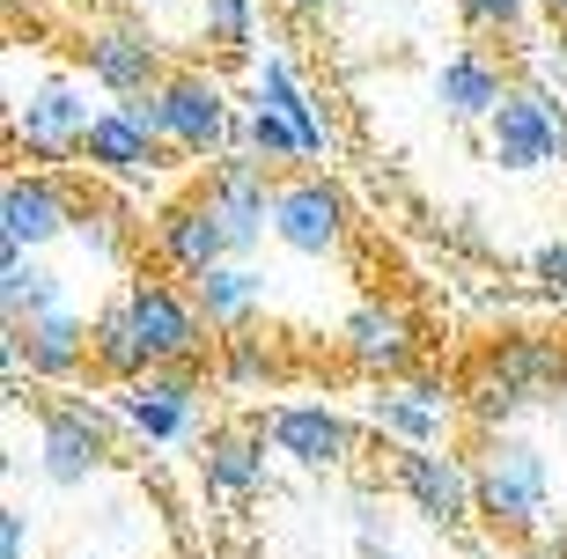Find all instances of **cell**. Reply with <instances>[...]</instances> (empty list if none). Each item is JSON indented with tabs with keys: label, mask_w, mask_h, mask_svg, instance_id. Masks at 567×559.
Segmentation results:
<instances>
[{
	"label": "cell",
	"mask_w": 567,
	"mask_h": 559,
	"mask_svg": "<svg viewBox=\"0 0 567 559\" xmlns=\"http://www.w3.org/2000/svg\"><path fill=\"white\" fill-rule=\"evenodd\" d=\"M472 486H480V516H486V530H502V538H530V530L546 522L553 472H546V456L530 449V442H486V456H480V472H472Z\"/></svg>",
	"instance_id": "6da1fadb"
},
{
	"label": "cell",
	"mask_w": 567,
	"mask_h": 559,
	"mask_svg": "<svg viewBox=\"0 0 567 559\" xmlns=\"http://www.w3.org/2000/svg\"><path fill=\"white\" fill-rule=\"evenodd\" d=\"M567 391V353L553 339H508V346L486 353V375H480V420L508 413H530V405H546V397Z\"/></svg>",
	"instance_id": "7a4b0ae2"
},
{
	"label": "cell",
	"mask_w": 567,
	"mask_h": 559,
	"mask_svg": "<svg viewBox=\"0 0 567 559\" xmlns=\"http://www.w3.org/2000/svg\"><path fill=\"white\" fill-rule=\"evenodd\" d=\"M104 456H111V413H96L89 397L44 405V478L52 486H82Z\"/></svg>",
	"instance_id": "3957f363"
},
{
	"label": "cell",
	"mask_w": 567,
	"mask_h": 559,
	"mask_svg": "<svg viewBox=\"0 0 567 559\" xmlns=\"http://www.w3.org/2000/svg\"><path fill=\"white\" fill-rule=\"evenodd\" d=\"M274 236L295 250V258H324L347 236V199H339L332 177H295V185L274 191Z\"/></svg>",
	"instance_id": "277c9868"
},
{
	"label": "cell",
	"mask_w": 567,
	"mask_h": 559,
	"mask_svg": "<svg viewBox=\"0 0 567 559\" xmlns=\"http://www.w3.org/2000/svg\"><path fill=\"white\" fill-rule=\"evenodd\" d=\"M89 353H96V332L74 310H44L30 324H8V369H30L38 383H66Z\"/></svg>",
	"instance_id": "5b68a950"
},
{
	"label": "cell",
	"mask_w": 567,
	"mask_h": 559,
	"mask_svg": "<svg viewBox=\"0 0 567 559\" xmlns=\"http://www.w3.org/2000/svg\"><path fill=\"white\" fill-rule=\"evenodd\" d=\"M207 191H214V207H221V221H229L236 258H251V250L266 244V228H274V191H266V163H258V155H244V147H229V155L214 163Z\"/></svg>",
	"instance_id": "8992f818"
},
{
	"label": "cell",
	"mask_w": 567,
	"mask_h": 559,
	"mask_svg": "<svg viewBox=\"0 0 567 559\" xmlns=\"http://www.w3.org/2000/svg\"><path fill=\"white\" fill-rule=\"evenodd\" d=\"M486 147H494L502 169H538L567 147V118L546 96H502L494 118H486Z\"/></svg>",
	"instance_id": "52a82bcc"
},
{
	"label": "cell",
	"mask_w": 567,
	"mask_h": 559,
	"mask_svg": "<svg viewBox=\"0 0 567 559\" xmlns=\"http://www.w3.org/2000/svg\"><path fill=\"white\" fill-rule=\"evenodd\" d=\"M126 310H133V332H141L147 361L155 369H169V361H192V346H199V302H185L177 288H163V280H133L126 288Z\"/></svg>",
	"instance_id": "ba28073f"
},
{
	"label": "cell",
	"mask_w": 567,
	"mask_h": 559,
	"mask_svg": "<svg viewBox=\"0 0 567 559\" xmlns=\"http://www.w3.org/2000/svg\"><path fill=\"white\" fill-rule=\"evenodd\" d=\"M266 435H274V449L288 456V464H302V472H332V464H347L361 442L354 420L324 413V405H274L266 413Z\"/></svg>",
	"instance_id": "9c48e42d"
},
{
	"label": "cell",
	"mask_w": 567,
	"mask_h": 559,
	"mask_svg": "<svg viewBox=\"0 0 567 559\" xmlns=\"http://www.w3.org/2000/svg\"><path fill=\"white\" fill-rule=\"evenodd\" d=\"M89 141V96L74 82H44L30 104L16 111V147H30L38 163H66Z\"/></svg>",
	"instance_id": "30bf717a"
},
{
	"label": "cell",
	"mask_w": 567,
	"mask_h": 559,
	"mask_svg": "<svg viewBox=\"0 0 567 559\" xmlns=\"http://www.w3.org/2000/svg\"><path fill=\"white\" fill-rule=\"evenodd\" d=\"M391 478H399V494L413 500L421 516H435V522H464L472 508H480V486H472V472H464L457 456H435V449H399Z\"/></svg>",
	"instance_id": "8fae6325"
},
{
	"label": "cell",
	"mask_w": 567,
	"mask_h": 559,
	"mask_svg": "<svg viewBox=\"0 0 567 559\" xmlns=\"http://www.w3.org/2000/svg\"><path fill=\"white\" fill-rule=\"evenodd\" d=\"M155 244H163V258L177 272H207V266H229V258H236L229 221H221V207H214V191L177 199V207L155 221Z\"/></svg>",
	"instance_id": "7c38bea8"
},
{
	"label": "cell",
	"mask_w": 567,
	"mask_h": 559,
	"mask_svg": "<svg viewBox=\"0 0 567 559\" xmlns=\"http://www.w3.org/2000/svg\"><path fill=\"white\" fill-rule=\"evenodd\" d=\"M192 397H199V375L185 361H169V369H147V383L126 391V427L147 442H177L192 427Z\"/></svg>",
	"instance_id": "4fadbf2b"
},
{
	"label": "cell",
	"mask_w": 567,
	"mask_h": 559,
	"mask_svg": "<svg viewBox=\"0 0 567 559\" xmlns=\"http://www.w3.org/2000/svg\"><path fill=\"white\" fill-rule=\"evenodd\" d=\"M74 199H66L60 177H8V191H0V236L8 244H52L60 228H74Z\"/></svg>",
	"instance_id": "5bb4252c"
},
{
	"label": "cell",
	"mask_w": 567,
	"mask_h": 559,
	"mask_svg": "<svg viewBox=\"0 0 567 559\" xmlns=\"http://www.w3.org/2000/svg\"><path fill=\"white\" fill-rule=\"evenodd\" d=\"M163 104H169V141L207 155V147H229L236 118H229V96L207 82V74H169L163 82Z\"/></svg>",
	"instance_id": "9a60e30c"
},
{
	"label": "cell",
	"mask_w": 567,
	"mask_h": 559,
	"mask_svg": "<svg viewBox=\"0 0 567 559\" xmlns=\"http://www.w3.org/2000/svg\"><path fill=\"white\" fill-rule=\"evenodd\" d=\"M89 74L111 89V96H141V89H163V52L141 30H96L89 38Z\"/></svg>",
	"instance_id": "2e32d148"
},
{
	"label": "cell",
	"mask_w": 567,
	"mask_h": 559,
	"mask_svg": "<svg viewBox=\"0 0 567 559\" xmlns=\"http://www.w3.org/2000/svg\"><path fill=\"white\" fill-rule=\"evenodd\" d=\"M199 472H207L214 494L244 500V494L266 486V442H258L251 427H214V435L199 442Z\"/></svg>",
	"instance_id": "e0dca14e"
},
{
	"label": "cell",
	"mask_w": 567,
	"mask_h": 559,
	"mask_svg": "<svg viewBox=\"0 0 567 559\" xmlns=\"http://www.w3.org/2000/svg\"><path fill=\"white\" fill-rule=\"evenodd\" d=\"M347 353H354L361 369H377V375H399L405 361H413V324H405V310L361 302V310L347 317Z\"/></svg>",
	"instance_id": "ac0fdd59"
},
{
	"label": "cell",
	"mask_w": 567,
	"mask_h": 559,
	"mask_svg": "<svg viewBox=\"0 0 567 559\" xmlns=\"http://www.w3.org/2000/svg\"><path fill=\"white\" fill-rule=\"evenodd\" d=\"M508 89H502V74L480 60V52H450V60L435 66V104L450 111L457 125H472V118H494V104H502Z\"/></svg>",
	"instance_id": "d6986e66"
},
{
	"label": "cell",
	"mask_w": 567,
	"mask_h": 559,
	"mask_svg": "<svg viewBox=\"0 0 567 559\" xmlns=\"http://www.w3.org/2000/svg\"><path fill=\"white\" fill-rule=\"evenodd\" d=\"M82 155L96 169H111V177H141V169H155V133H141L126 111L111 104V111H96V118H89Z\"/></svg>",
	"instance_id": "ffe728a7"
},
{
	"label": "cell",
	"mask_w": 567,
	"mask_h": 559,
	"mask_svg": "<svg viewBox=\"0 0 567 559\" xmlns=\"http://www.w3.org/2000/svg\"><path fill=\"white\" fill-rule=\"evenodd\" d=\"M258 294H266V280H258L244 258L192 272V302H199V317H207V324H244V317L258 310Z\"/></svg>",
	"instance_id": "44dd1931"
},
{
	"label": "cell",
	"mask_w": 567,
	"mask_h": 559,
	"mask_svg": "<svg viewBox=\"0 0 567 559\" xmlns=\"http://www.w3.org/2000/svg\"><path fill=\"white\" fill-rule=\"evenodd\" d=\"M0 302H8V324H30V317H44V310H66L60 272L30 266L22 244H8V236H0Z\"/></svg>",
	"instance_id": "7402d4cb"
},
{
	"label": "cell",
	"mask_w": 567,
	"mask_h": 559,
	"mask_svg": "<svg viewBox=\"0 0 567 559\" xmlns=\"http://www.w3.org/2000/svg\"><path fill=\"white\" fill-rule=\"evenodd\" d=\"M369 420H377L391 442H405V449H427L442 427V391L435 383H413V391H383L377 405H369Z\"/></svg>",
	"instance_id": "603a6c76"
},
{
	"label": "cell",
	"mask_w": 567,
	"mask_h": 559,
	"mask_svg": "<svg viewBox=\"0 0 567 559\" xmlns=\"http://www.w3.org/2000/svg\"><path fill=\"white\" fill-rule=\"evenodd\" d=\"M258 104L280 111V118L302 133V147H310V155L324 147V125H317V111H310V96H302V82L288 74V60H266V66H258Z\"/></svg>",
	"instance_id": "cb8c5ba5"
},
{
	"label": "cell",
	"mask_w": 567,
	"mask_h": 559,
	"mask_svg": "<svg viewBox=\"0 0 567 559\" xmlns=\"http://www.w3.org/2000/svg\"><path fill=\"white\" fill-rule=\"evenodd\" d=\"M96 369H104V375H141V369H155V361H147V346H141V332H133L126 294L96 317Z\"/></svg>",
	"instance_id": "d4e9b609"
},
{
	"label": "cell",
	"mask_w": 567,
	"mask_h": 559,
	"mask_svg": "<svg viewBox=\"0 0 567 559\" xmlns=\"http://www.w3.org/2000/svg\"><path fill=\"white\" fill-rule=\"evenodd\" d=\"M244 125H251V155H266V163H288V155H310V147H302V133H295V125L280 118V111H266V104H258V111H251Z\"/></svg>",
	"instance_id": "484cf974"
},
{
	"label": "cell",
	"mask_w": 567,
	"mask_h": 559,
	"mask_svg": "<svg viewBox=\"0 0 567 559\" xmlns=\"http://www.w3.org/2000/svg\"><path fill=\"white\" fill-rule=\"evenodd\" d=\"M207 38L221 52H244L251 44V0H207Z\"/></svg>",
	"instance_id": "4316f807"
},
{
	"label": "cell",
	"mask_w": 567,
	"mask_h": 559,
	"mask_svg": "<svg viewBox=\"0 0 567 559\" xmlns=\"http://www.w3.org/2000/svg\"><path fill=\"white\" fill-rule=\"evenodd\" d=\"M118 111H126L141 133H155V141H169V104H163V89H141V96H118Z\"/></svg>",
	"instance_id": "83f0119b"
},
{
	"label": "cell",
	"mask_w": 567,
	"mask_h": 559,
	"mask_svg": "<svg viewBox=\"0 0 567 559\" xmlns=\"http://www.w3.org/2000/svg\"><path fill=\"white\" fill-rule=\"evenodd\" d=\"M530 280L546 294H567V244H546L538 258H530Z\"/></svg>",
	"instance_id": "f1b7e54d"
},
{
	"label": "cell",
	"mask_w": 567,
	"mask_h": 559,
	"mask_svg": "<svg viewBox=\"0 0 567 559\" xmlns=\"http://www.w3.org/2000/svg\"><path fill=\"white\" fill-rule=\"evenodd\" d=\"M258 375H274V353H266V346H251V339H244V346L229 353V383H258Z\"/></svg>",
	"instance_id": "f546056e"
},
{
	"label": "cell",
	"mask_w": 567,
	"mask_h": 559,
	"mask_svg": "<svg viewBox=\"0 0 567 559\" xmlns=\"http://www.w3.org/2000/svg\"><path fill=\"white\" fill-rule=\"evenodd\" d=\"M22 552H30V516L8 508V516H0V559H22Z\"/></svg>",
	"instance_id": "4dcf8cb0"
},
{
	"label": "cell",
	"mask_w": 567,
	"mask_h": 559,
	"mask_svg": "<svg viewBox=\"0 0 567 559\" xmlns=\"http://www.w3.org/2000/svg\"><path fill=\"white\" fill-rule=\"evenodd\" d=\"M464 15H472V22H494V30H508V22L524 15V0H464Z\"/></svg>",
	"instance_id": "1f68e13d"
},
{
	"label": "cell",
	"mask_w": 567,
	"mask_h": 559,
	"mask_svg": "<svg viewBox=\"0 0 567 559\" xmlns=\"http://www.w3.org/2000/svg\"><path fill=\"white\" fill-rule=\"evenodd\" d=\"M280 8H295V15H324L332 0H280Z\"/></svg>",
	"instance_id": "d6a6232c"
},
{
	"label": "cell",
	"mask_w": 567,
	"mask_h": 559,
	"mask_svg": "<svg viewBox=\"0 0 567 559\" xmlns=\"http://www.w3.org/2000/svg\"><path fill=\"white\" fill-rule=\"evenodd\" d=\"M361 559H399V552H391V545H377V552H361Z\"/></svg>",
	"instance_id": "836d02e7"
},
{
	"label": "cell",
	"mask_w": 567,
	"mask_h": 559,
	"mask_svg": "<svg viewBox=\"0 0 567 559\" xmlns=\"http://www.w3.org/2000/svg\"><path fill=\"white\" fill-rule=\"evenodd\" d=\"M546 8H553V15H560V22H567V0H546Z\"/></svg>",
	"instance_id": "e575fe53"
},
{
	"label": "cell",
	"mask_w": 567,
	"mask_h": 559,
	"mask_svg": "<svg viewBox=\"0 0 567 559\" xmlns=\"http://www.w3.org/2000/svg\"><path fill=\"white\" fill-rule=\"evenodd\" d=\"M126 8H155V0H126Z\"/></svg>",
	"instance_id": "d590c367"
},
{
	"label": "cell",
	"mask_w": 567,
	"mask_h": 559,
	"mask_svg": "<svg viewBox=\"0 0 567 559\" xmlns=\"http://www.w3.org/2000/svg\"><path fill=\"white\" fill-rule=\"evenodd\" d=\"M89 559H96V552H89Z\"/></svg>",
	"instance_id": "8d00e7d4"
}]
</instances>
